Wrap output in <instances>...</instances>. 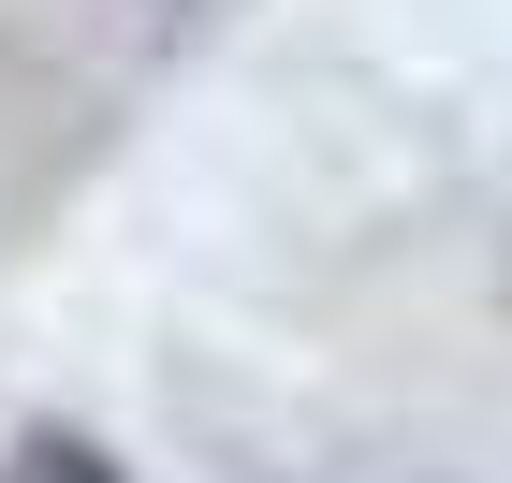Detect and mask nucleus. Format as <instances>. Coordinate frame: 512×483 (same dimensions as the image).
Returning <instances> with one entry per match:
<instances>
[{
	"label": "nucleus",
	"mask_w": 512,
	"mask_h": 483,
	"mask_svg": "<svg viewBox=\"0 0 512 483\" xmlns=\"http://www.w3.org/2000/svg\"><path fill=\"white\" fill-rule=\"evenodd\" d=\"M15 483H118V469H103V454H88V440H74V425H44V440H30V454H15Z\"/></svg>",
	"instance_id": "1"
}]
</instances>
